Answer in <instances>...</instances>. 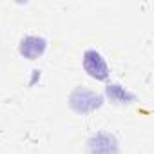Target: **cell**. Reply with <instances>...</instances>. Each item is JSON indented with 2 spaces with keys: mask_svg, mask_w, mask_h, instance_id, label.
<instances>
[{
  "mask_svg": "<svg viewBox=\"0 0 154 154\" xmlns=\"http://www.w3.org/2000/svg\"><path fill=\"white\" fill-rule=\"evenodd\" d=\"M69 105L76 114H89L103 105V96L87 87H76L69 94Z\"/></svg>",
  "mask_w": 154,
  "mask_h": 154,
  "instance_id": "obj_1",
  "label": "cell"
},
{
  "mask_svg": "<svg viewBox=\"0 0 154 154\" xmlns=\"http://www.w3.org/2000/svg\"><path fill=\"white\" fill-rule=\"evenodd\" d=\"M82 65H84L85 72L91 76V78L100 80V82L107 80L109 74H111L105 58H103L96 49H87V51L84 53V56H82Z\"/></svg>",
  "mask_w": 154,
  "mask_h": 154,
  "instance_id": "obj_2",
  "label": "cell"
},
{
  "mask_svg": "<svg viewBox=\"0 0 154 154\" xmlns=\"http://www.w3.org/2000/svg\"><path fill=\"white\" fill-rule=\"evenodd\" d=\"M118 140L109 132H96L87 141V154H118Z\"/></svg>",
  "mask_w": 154,
  "mask_h": 154,
  "instance_id": "obj_3",
  "label": "cell"
},
{
  "mask_svg": "<svg viewBox=\"0 0 154 154\" xmlns=\"http://www.w3.org/2000/svg\"><path fill=\"white\" fill-rule=\"evenodd\" d=\"M47 49V40L42 38V36H36V35H27L20 40V45H18V53L27 58V60H36L40 58Z\"/></svg>",
  "mask_w": 154,
  "mask_h": 154,
  "instance_id": "obj_4",
  "label": "cell"
},
{
  "mask_svg": "<svg viewBox=\"0 0 154 154\" xmlns=\"http://www.w3.org/2000/svg\"><path fill=\"white\" fill-rule=\"evenodd\" d=\"M105 93H107L109 100L114 103H132L136 100V96L131 91H127L125 87H122L120 84H109L105 87Z\"/></svg>",
  "mask_w": 154,
  "mask_h": 154,
  "instance_id": "obj_5",
  "label": "cell"
}]
</instances>
